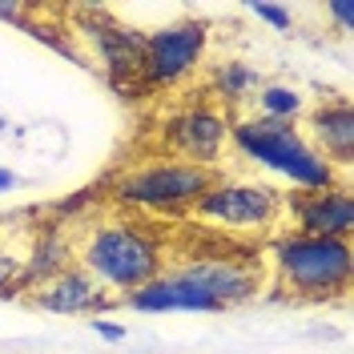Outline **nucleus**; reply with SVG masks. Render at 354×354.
Returning <instances> with one entry per match:
<instances>
[{
  "instance_id": "1a4fd4ad",
  "label": "nucleus",
  "mask_w": 354,
  "mask_h": 354,
  "mask_svg": "<svg viewBox=\"0 0 354 354\" xmlns=\"http://www.w3.org/2000/svg\"><path fill=\"white\" fill-rule=\"evenodd\" d=\"M169 270L185 282L205 290L221 310H234L254 302L266 286V274L258 258L245 254H189V258H169Z\"/></svg>"
},
{
  "instance_id": "2eb2a0df",
  "label": "nucleus",
  "mask_w": 354,
  "mask_h": 354,
  "mask_svg": "<svg viewBox=\"0 0 354 354\" xmlns=\"http://www.w3.org/2000/svg\"><path fill=\"white\" fill-rule=\"evenodd\" d=\"M262 88V73L250 65L245 57H225L218 65L205 68V101H214L218 109H225L230 117H238L242 109H250L254 93Z\"/></svg>"
},
{
  "instance_id": "9b49d317",
  "label": "nucleus",
  "mask_w": 354,
  "mask_h": 354,
  "mask_svg": "<svg viewBox=\"0 0 354 354\" xmlns=\"http://www.w3.org/2000/svg\"><path fill=\"white\" fill-rule=\"evenodd\" d=\"M302 133L338 174H351L354 165V105L342 93H326L322 101H310L302 117Z\"/></svg>"
},
{
  "instance_id": "4468645a",
  "label": "nucleus",
  "mask_w": 354,
  "mask_h": 354,
  "mask_svg": "<svg viewBox=\"0 0 354 354\" xmlns=\"http://www.w3.org/2000/svg\"><path fill=\"white\" fill-rule=\"evenodd\" d=\"M21 294L44 286L48 278L65 274L68 266H77V242H73V225L65 221H44L41 230H32L28 245H21Z\"/></svg>"
},
{
  "instance_id": "a211bd4d",
  "label": "nucleus",
  "mask_w": 354,
  "mask_h": 354,
  "mask_svg": "<svg viewBox=\"0 0 354 354\" xmlns=\"http://www.w3.org/2000/svg\"><path fill=\"white\" fill-rule=\"evenodd\" d=\"M250 17H258L266 28H274L278 37H290L294 32V12H290L286 4H278V0H254L250 4Z\"/></svg>"
},
{
  "instance_id": "6e6552de",
  "label": "nucleus",
  "mask_w": 354,
  "mask_h": 354,
  "mask_svg": "<svg viewBox=\"0 0 354 354\" xmlns=\"http://www.w3.org/2000/svg\"><path fill=\"white\" fill-rule=\"evenodd\" d=\"M230 125H234L230 113L198 97V101H185V105H177L161 117L157 145L165 157H177L185 165L218 174L225 165V153H230Z\"/></svg>"
},
{
  "instance_id": "7ed1b4c3",
  "label": "nucleus",
  "mask_w": 354,
  "mask_h": 354,
  "mask_svg": "<svg viewBox=\"0 0 354 354\" xmlns=\"http://www.w3.org/2000/svg\"><path fill=\"white\" fill-rule=\"evenodd\" d=\"M230 149H234V157L242 161L245 169H258V174L286 181L290 185L286 194H318V189L351 181V177L338 174L330 161L310 145L302 125L238 113L234 125H230Z\"/></svg>"
},
{
  "instance_id": "0eeeda50",
  "label": "nucleus",
  "mask_w": 354,
  "mask_h": 354,
  "mask_svg": "<svg viewBox=\"0 0 354 354\" xmlns=\"http://www.w3.org/2000/svg\"><path fill=\"white\" fill-rule=\"evenodd\" d=\"M214 28L205 17H181L145 32L141 65H137V97H157L189 85L205 68Z\"/></svg>"
},
{
  "instance_id": "6ab92c4d",
  "label": "nucleus",
  "mask_w": 354,
  "mask_h": 354,
  "mask_svg": "<svg viewBox=\"0 0 354 354\" xmlns=\"http://www.w3.org/2000/svg\"><path fill=\"white\" fill-rule=\"evenodd\" d=\"M88 330L97 334L101 342H125L129 338V330L121 322H113V318H88Z\"/></svg>"
},
{
  "instance_id": "423d86ee",
  "label": "nucleus",
  "mask_w": 354,
  "mask_h": 354,
  "mask_svg": "<svg viewBox=\"0 0 354 354\" xmlns=\"http://www.w3.org/2000/svg\"><path fill=\"white\" fill-rule=\"evenodd\" d=\"M65 17L73 28V41L81 44L88 65L105 77V85L117 97L137 101V65H141L145 32L117 21L101 4H73V8H65Z\"/></svg>"
},
{
  "instance_id": "dca6fc26",
  "label": "nucleus",
  "mask_w": 354,
  "mask_h": 354,
  "mask_svg": "<svg viewBox=\"0 0 354 354\" xmlns=\"http://www.w3.org/2000/svg\"><path fill=\"white\" fill-rule=\"evenodd\" d=\"M310 109V97L290 81H262V88L254 93L250 113L266 117V121H286V125H302V117Z\"/></svg>"
},
{
  "instance_id": "aec40b11",
  "label": "nucleus",
  "mask_w": 354,
  "mask_h": 354,
  "mask_svg": "<svg viewBox=\"0 0 354 354\" xmlns=\"http://www.w3.org/2000/svg\"><path fill=\"white\" fill-rule=\"evenodd\" d=\"M326 17L334 21L338 32H351L354 28V4L351 0H334V4H326Z\"/></svg>"
},
{
  "instance_id": "ddd939ff",
  "label": "nucleus",
  "mask_w": 354,
  "mask_h": 354,
  "mask_svg": "<svg viewBox=\"0 0 354 354\" xmlns=\"http://www.w3.org/2000/svg\"><path fill=\"white\" fill-rule=\"evenodd\" d=\"M117 306L137 310V314H221V306L205 290L185 282L169 266H165V274H157L153 282H145V286L129 290L125 298H117Z\"/></svg>"
},
{
  "instance_id": "f8f14e48",
  "label": "nucleus",
  "mask_w": 354,
  "mask_h": 354,
  "mask_svg": "<svg viewBox=\"0 0 354 354\" xmlns=\"http://www.w3.org/2000/svg\"><path fill=\"white\" fill-rule=\"evenodd\" d=\"M24 302L32 310H44V314H85V318H101L105 310L117 306V298H113L109 290H101L93 278H88L81 266H68L65 274H57V278H48L44 286L28 290L24 294Z\"/></svg>"
},
{
  "instance_id": "412c9836",
  "label": "nucleus",
  "mask_w": 354,
  "mask_h": 354,
  "mask_svg": "<svg viewBox=\"0 0 354 354\" xmlns=\"http://www.w3.org/2000/svg\"><path fill=\"white\" fill-rule=\"evenodd\" d=\"M28 8H32V4H21V0H0V21L12 24V28H24Z\"/></svg>"
},
{
  "instance_id": "f03ea898",
  "label": "nucleus",
  "mask_w": 354,
  "mask_h": 354,
  "mask_svg": "<svg viewBox=\"0 0 354 354\" xmlns=\"http://www.w3.org/2000/svg\"><path fill=\"white\" fill-rule=\"evenodd\" d=\"M262 274L278 298L298 306H338L354 286V242L351 238H310L278 230L266 238Z\"/></svg>"
},
{
  "instance_id": "39448f33",
  "label": "nucleus",
  "mask_w": 354,
  "mask_h": 354,
  "mask_svg": "<svg viewBox=\"0 0 354 354\" xmlns=\"http://www.w3.org/2000/svg\"><path fill=\"white\" fill-rule=\"evenodd\" d=\"M189 218L205 230L221 234V238H245V242L262 238L266 242L286 221V189H278L266 177L218 169Z\"/></svg>"
},
{
  "instance_id": "f3484780",
  "label": "nucleus",
  "mask_w": 354,
  "mask_h": 354,
  "mask_svg": "<svg viewBox=\"0 0 354 354\" xmlns=\"http://www.w3.org/2000/svg\"><path fill=\"white\" fill-rule=\"evenodd\" d=\"M21 245L0 242V298H17L21 294Z\"/></svg>"
},
{
  "instance_id": "9d476101",
  "label": "nucleus",
  "mask_w": 354,
  "mask_h": 354,
  "mask_svg": "<svg viewBox=\"0 0 354 354\" xmlns=\"http://www.w3.org/2000/svg\"><path fill=\"white\" fill-rule=\"evenodd\" d=\"M282 230L310 238H351L354 234V194L351 181L318 189V194H286Z\"/></svg>"
},
{
  "instance_id": "4be33fe9",
  "label": "nucleus",
  "mask_w": 354,
  "mask_h": 354,
  "mask_svg": "<svg viewBox=\"0 0 354 354\" xmlns=\"http://www.w3.org/2000/svg\"><path fill=\"white\" fill-rule=\"evenodd\" d=\"M12 189H21V174L8 169V165H0V194H12Z\"/></svg>"
},
{
  "instance_id": "20e7f679",
  "label": "nucleus",
  "mask_w": 354,
  "mask_h": 354,
  "mask_svg": "<svg viewBox=\"0 0 354 354\" xmlns=\"http://www.w3.org/2000/svg\"><path fill=\"white\" fill-rule=\"evenodd\" d=\"M209 181H214L209 169H198V165H185L177 157L157 153L125 165L117 177H109V185L101 194H105L113 209L133 214V218L185 221L194 214V205L201 201V194L209 189Z\"/></svg>"
},
{
  "instance_id": "5701e85b",
  "label": "nucleus",
  "mask_w": 354,
  "mask_h": 354,
  "mask_svg": "<svg viewBox=\"0 0 354 354\" xmlns=\"http://www.w3.org/2000/svg\"><path fill=\"white\" fill-rule=\"evenodd\" d=\"M8 129H12V125H8V121H4V117H0V133H8Z\"/></svg>"
},
{
  "instance_id": "f257e3e1",
  "label": "nucleus",
  "mask_w": 354,
  "mask_h": 354,
  "mask_svg": "<svg viewBox=\"0 0 354 354\" xmlns=\"http://www.w3.org/2000/svg\"><path fill=\"white\" fill-rule=\"evenodd\" d=\"M73 242H77V266L113 298H125L129 290L153 282L174 258L169 238L157 221L133 218L121 209L73 225Z\"/></svg>"
}]
</instances>
